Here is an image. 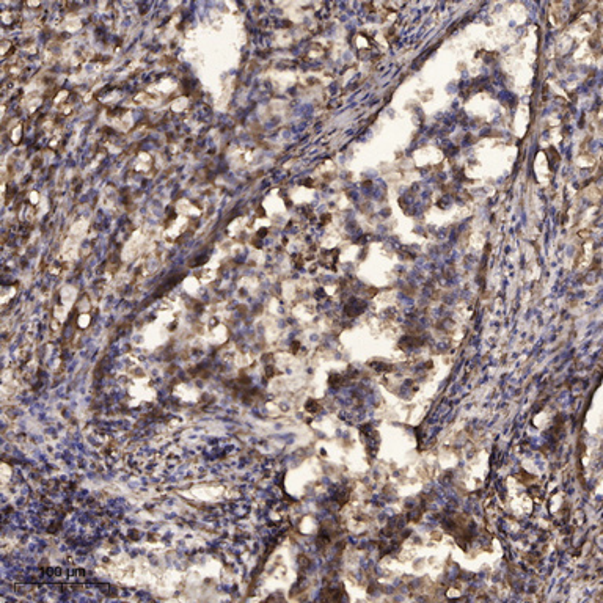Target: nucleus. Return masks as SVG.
<instances>
[{
	"label": "nucleus",
	"mask_w": 603,
	"mask_h": 603,
	"mask_svg": "<svg viewBox=\"0 0 603 603\" xmlns=\"http://www.w3.org/2000/svg\"><path fill=\"white\" fill-rule=\"evenodd\" d=\"M44 573L51 575V576H73V578H84L87 575L85 570L82 569H71V570H65V569H44Z\"/></svg>",
	"instance_id": "1"
}]
</instances>
